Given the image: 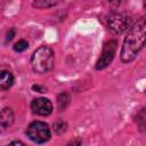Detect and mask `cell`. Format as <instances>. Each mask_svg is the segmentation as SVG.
<instances>
[{"label":"cell","mask_w":146,"mask_h":146,"mask_svg":"<svg viewBox=\"0 0 146 146\" xmlns=\"http://www.w3.org/2000/svg\"><path fill=\"white\" fill-rule=\"evenodd\" d=\"M27 47H29L27 41H25V40H19L18 42H16V43H15L14 49H15V51L21 52V51H24L25 49H27Z\"/></svg>","instance_id":"10"},{"label":"cell","mask_w":146,"mask_h":146,"mask_svg":"<svg viewBox=\"0 0 146 146\" xmlns=\"http://www.w3.org/2000/svg\"><path fill=\"white\" fill-rule=\"evenodd\" d=\"M55 5H56V1H35V2H33V6L38 7V8H47V7H51Z\"/></svg>","instance_id":"11"},{"label":"cell","mask_w":146,"mask_h":146,"mask_svg":"<svg viewBox=\"0 0 146 146\" xmlns=\"http://www.w3.org/2000/svg\"><path fill=\"white\" fill-rule=\"evenodd\" d=\"M130 25V18L124 13H113L108 18V27L115 34H121Z\"/></svg>","instance_id":"4"},{"label":"cell","mask_w":146,"mask_h":146,"mask_svg":"<svg viewBox=\"0 0 146 146\" xmlns=\"http://www.w3.org/2000/svg\"><path fill=\"white\" fill-rule=\"evenodd\" d=\"M14 82V76L10 72L8 71H2L1 72V79H0V87L2 90H7L13 86Z\"/></svg>","instance_id":"8"},{"label":"cell","mask_w":146,"mask_h":146,"mask_svg":"<svg viewBox=\"0 0 146 146\" xmlns=\"http://www.w3.org/2000/svg\"><path fill=\"white\" fill-rule=\"evenodd\" d=\"M145 8H146V3H145Z\"/></svg>","instance_id":"15"},{"label":"cell","mask_w":146,"mask_h":146,"mask_svg":"<svg viewBox=\"0 0 146 146\" xmlns=\"http://www.w3.org/2000/svg\"><path fill=\"white\" fill-rule=\"evenodd\" d=\"M146 43V18H140L128 31L121 49V60L131 62Z\"/></svg>","instance_id":"1"},{"label":"cell","mask_w":146,"mask_h":146,"mask_svg":"<svg viewBox=\"0 0 146 146\" xmlns=\"http://www.w3.org/2000/svg\"><path fill=\"white\" fill-rule=\"evenodd\" d=\"M31 108L33 113L46 116L52 112V104L47 98H36V99H33V102L31 103Z\"/></svg>","instance_id":"6"},{"label":"cell","mask_w":146,"mask_h":146,"mask_svg":"<svg viewBox=\"0 0 146 146\" xmlns=\"http://www.w3.org/2000/svg\"><path fill=\"white\" fill-rule=\"evenodd\" d=\"M14 33H15V30L14 29H10V31L8 32V34H7V41H10L11 39H13V36H14Z\"/></svg>","instance_id":"13"},{"label":"cell","mask_w":146,"mask_h":146,"mask_svg":"<svg viewBox=\"0 0 146 146\" xmlns=\"http://www.w3.org/2000/svg\"><path fill=\"white\" fill-rule=\"evenodd\" d=\"M27 136L30 137L31 140L42 144L49 140L50 138V129L47 123L41 122V121H35L31 123L27 128Z\"/></svg>","instance_id":"3"},{"label":"cell","mask_w":146,"mask_h":146,"mask_svg":"<svg viewBox=\"0 0 146 146\" xmlns=\"http://www.w3.org/2000/svg\"><path fill=\"white\" fill-rule=\"evenodd\" d=\"M54 62H55L54 52L47 46H42L38 48L33 52L31 58L32 68L36 73H48L49 71H51L54 66Z\"/></svg>","instance_id":"2"},{"label":"cell","mask_w":146,"mask_h":146,"mask_svg":"<svg viewBox=\"0 0 146 146\" xmlns=\"http://www.w3.org/2000/svg\"><path fill=\"white\" fill-rule=\"evenodd\" d=\"M115 50H116V42L114 40H110L105 43L102 56L99 57L97 64H96V68L97 70H103L105 68L114 58L115 55Z\"/></svg>","instance_id":"5"},{"label":"cell","mask_w":146,"mask_h":146,"mask_svg":"<svg viewBox=\"0 0 146 146\" xmlns=\"http://www.w3.org/2000/svg\"><path fill=\"white\" fill-rule=\"evenodd\" d=\"M66 124L63 122V121H58V122H56V123H54V130L57 132V133H59V129H60V132H64L65 130H66Z\"/></svg>","instance_id":"12"},{"label":"cell","mask_w":146,"mask_h":146,"mask_svg":"<svg viewBox=\"0 0 146 146\" xmlns=\"http://www.w3.org/2000/svg\"><path fill=\"white\" fill-rule=\"evenodd\" d=\"M68 100H70V97H68V95H67L66 92H60V94L58 95L57 103H58V107H59L60 111H63V110L67 106Z\"/></svg>","instance_id":"9"},{"label":"cell","mask_w":146,"mask_h":146,"mask_svg":"<svg viewBox=\"0 0 146 146\" xmlns=\"http://www.w3.org/2000/svg\"><path fill=\"white\" fill-rule=\"evenodd\" d=\"M0 122H1V127H2V128H7V127H9V125L14 122V113H13L11 108L5 107V108L1 111V119H0Z\"/></svg>","instance_id":"7"},{"label":"cell","mask_w":146,"mask_h":146,"mask_svg":"<svg viewBox=\"0 0 146 146\" xmlns=\"http://www.w3.org/2000/svg\"><path fill=\"white\" fill-rule=\"evenodd\" d=\"M7 146H26V145L24 143H22V141H13V143L8 144Z\"/></svg>","instance_id":"14"}]
</instances>
